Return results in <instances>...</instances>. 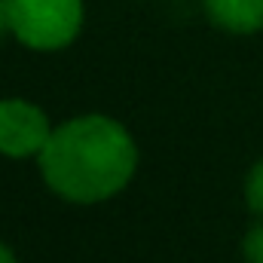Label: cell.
<instances>
[{
  "label": "cell",
  "mask_w": 263,
  "mask_h": 263,
  "mask_svg": "<svg viewBox=\"0 0 263 263\" xmlns=\"http://www.w3.org/2000/svg\"><path fill=\"white\" fill-rule=\"evenodd\" d=\"M46 184L70 202H101L117 196L135 175L138 150L132 135L107 117H77L52 129L40 150Z\"/></svg>",
  "instance_id": "6da1fadb"
},
{
  "label": "cell",
  "mask_w": 263,
  "mask_h": 263,
  "mask_svg": "<svg viewBox=\"0 0 263 263\" xmlns=\"http://www.w3.org/2000/svg\"><path fill=\"white\" fill-rule=\"evenodd\" d=\"M6 31L31 49H62L83 28V0H0Z\"/></svg>",
  "instance_id": "7a4b0ae2"
},
{
  "label": "cell",
  "mask_w": 263,
  "mask_h": 263,
  "mask_svg": "<svg viewBox=\"0 0 263 263\" xmlns=\"http://www.w3.org/2000/svg\"><path fill=\"white\" fill-rule=\"evenodd\" d=\"M49 120L46 114L25 101V98H3L0 101V153L12 159L40 156L49 141Z\"/></svg>",
  "instance_id": "3957f363"
},
{
  "label": "cell",
  "mask_w": 263,
  "mask_h": 263,
  "mask_svg": "<svg viewBox=\"0 0 263 263\" xmlns=\"http://www.w3.org/2000/svg\"><path fill=\"white\" fill-rule=\"evenodd\" d=\"M214 25L230 34H254L263 28V0H202Z\"/></svg>",
  "instance_id": "277c9868"
},
{
  "label": "cell",
  "mask_w": 263,
  "mask_h": 263,
  "mask_svg": "<svg viewBox=\"0 0 263 263\" xmlns=\"http://www.w3.org/2000/svg\"><path fill=\"white\" fill-rule=\"evenodd\" d=\"M245 199H248V208L263 214V162H257L251 172H248V181H245Z\"/></svg>",
  "instance_id": "5b68a950"
},
{
  "label": "cell",
  "mask_w": 263,
  "mask_h": 263,
  "mask_svg": "<svg viewBox=\"0 0 263 263\" xmlns=\"http://www.w3.org/2000/svg\"><path fill=\"white\" fill-rule=\"evenodd\" d=\"M242 251H245V260L248 263H263V223H254L248 230Z\"/></svg>",
  "instance_id": "8992f818"
},
{
  "label": "cell",
  "mask_w": 263,
  "mask_h": 263,
  "mask_svg": "<svg viewBox=\"0 0 263 263\" xmlns=\"http://www.w3.org/2000/svg\"><path fill=\"white\" fill-rule=\"evenodd\" d=\"M0 263H15V254H12L3 242H0Z\"/></svg>",
  "instance_id": "52a82bcc"
},
{
  "label": "cell",
  "mask_w": 263,
  "mask_h": 263,
  "mask_svg": "<svg viewBox=\"0 0 263 263\" xmlns=\"http://www.w3.org/2000/svg\"><path fill=\"white\" fill-rule=\"evenodd\" d=\"M0 31H6V25H3V15H0Z\"/></svg>",
  "instance_id": "ba28073f"
}]
</instances>
